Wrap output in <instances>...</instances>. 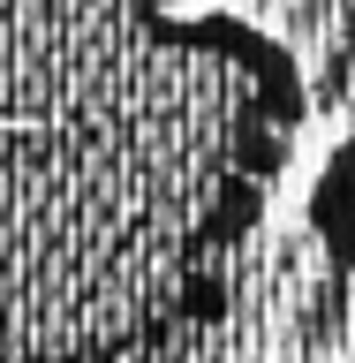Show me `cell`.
Here are the masks:
<instances>
[{"label": "cell", "instance_id": "cell-2", "mask_svg": "<svg viewBox=\"0 0 355 363\" xmlns=\"http://www.w3.org/2000/svg\"><path fill=\"white\" fill-rule=\"evenodd\" d=\"M303 220H310L317 250L340 280H355V136H340L325 167L310 174V197H303Z\"/></svg>", "mask_w": 355, "mask_h": 363}, {"label": "cell", "instance_id": "cell-1", "mask_svg": "<svg viewBox=\"0 0 355 363\" xmlns=\"http://www.w3.org/2000/svg\"><path fill=\"white\" fill-rule=\"evenodd\" d=\"M303 136V68L227 8L0 0V363L204 333Z\"/></svg>", "mask_w": 355, "mask_h": 363}]
</instances>
